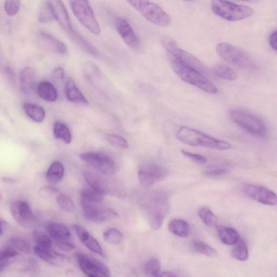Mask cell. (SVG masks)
<instances>
[{"instance_id":"60d3db41","label":"cell","mask_w":277,"mask_h":277,"mask_svg":"<svg viewBox=\"0 0 277 277\" xmlns=\"http://www.w3.org/2000/svg\"><path fill=\"white\" fill-rule=\"evenodd\" d=\"M57 202L59 206L64 211L71 213L75 211L76 206L69 195L65 194H60L58 196Z\"/></svg>"},{"instance_id":"836d02e7","label":"cell","mask_w":277,"mask_h":277,"mask_svg":"<svg viewBox=\"0 0 277 277\" xmlns=\"http://www.w3.org/2000/svg\"><path fill=\"white\" fill-rule=\"evenodd\" d=\"M191 247L195 252L209 256V257H215L218 255L217 251L215 249L203 241H194L192 242Z\"/></svg>"},{"instance_id":"484cf974","label":"cell","mask_w":277,"mask_h":277,"mask_svg":"<svg viewBox=\"0 0 277 277\" xmlns=\"http://www.w3.org/2000/svg\"><path fill=\"white\" fill-rule=\"evenodd\" d=\"M64 173L63 164L59 161H54L46 173V179L51 184H57L62 180Z\"/></svg>"},{"instance_id":"d6986e66","label":"cell","mask_w":277,"mask_h":277,"mask_svg":"<svg viewBox=\"0 0 277 277\" xmlns=\"http://www.w3.org/2000/svg\"><path fill=\"white\" fill-rule=\"evenodd\" d=\"M33 251L39 258L51 264H59L66 259V256L53 251L51 248L36 245L33 248Z\"/></svg>"},{"instance_id":"b9f144b4","label":"cell","mask_w":277,"mask_h":277,"mask_svg":"<svg viewBox=\"0 0 277 277\" xmlns=\"http://www.w3.org/2000/svg\"><path fill=\"white\" fill-rule=\"evenodd\" d=\"M105 138L108 143L114 147L121 149H127L128 148L126 140L118 135L107 133L105 135Z\"/></svg>"},{"instance_id":"f6af8a7d","label":"cell","mask_w":277,"mask_h":277,"mask_svg":"<svg viewBox=\"0 0 277 277\" xmlns=\"http://www.w3.org/2000/svg\"><path fill=\"white\" fill-rule=\"evenodd\" d=\"M84 70L85 76L89 80L91 81L99 76L100 71L98 67L92 63H87Z\"/></svg>"},{"instance_id":"f907efd6","label":"cell","mask_w":277,"mask_h":277,"mask_svg":"<svg viewBox=\"0 0 277 277\" xmlns=\"http://www.w3.org/2000/svg\"><path fill=\"white\" fill-rule=\"evenodd\" d=\"M227 172V170L225 168L219 167L213 169L211 171H209L206 173L208 176L214 177L218 176V175L225 174Z\"/></svg>"},{"instance_id":"ab89813d","label":"cell","mask_w":277,"mask_h":277,"mask_svg":"<svg viewBox=\"0 0 277 277\" xmlns=\"http://www.w3.org/2000/svg\"><path fill=\"white\" fill-rule=\"evenodd\" d=\"M84 177L87 184L91 187L103 192L104 193H106V188L104 182L100 178L92 173L88 172L84 174Z\"/></svg>"},{"instance_id":"7a4b0ae2","label":"cell","mask_w":277,"mask_h":277,"mask_svg":"<svg viewBox=\"0 0 277 277\" xmlns=\"http://www.w3.org/2000/svg\"><path fill=\"white\" fill-rule=\"evenodd\" d=\"M177 138L182 143L192 146H201L217 150H227L231 147V144L227 141L185 126L179 128Z\"/></svg>"},{"instance_id":"ffe728a7","label":"cell","mask_w":277,"mask_h":277,"mask_svg":"<svg viewBox=\"0 0 277 277\" xmlns=\"http://www.w3.org/2000/svg\"><path fill=\"white\" fill-rule=\"evenodd\" d=\"M47 232L55 241H71L72 234L67 226L60 223H50L46 227Z\"/></svg>"},{"instance_id":"52a82bcc","label":"cell","mask_w":277,"mask_h":277,"mask_svg":"<svg viewBox=\"0 0 277 277\" xmlns=\"http://www.w3.org/2000/svg\"><path fill=\"white\" fill-rule=\"evenodd\" d=\"M161 44L167 52L172 54L182 63L193 67L202 74H205L207 73V67L203 63L190 53L180 48L176 42L170 37H163Z\"/></svg>"},{"instance_id":"11a10c76","label":"cell","mask_w":277,"mask_h":277,"mask_svg":"<svg viewBox=\"0 0 277 277\" xmlns=\"http://www.w3.org/2000/svg\"><path fill=\"white\" fill-rule=\"evenodd\" d=\"M177 276L176 274L170 272H163L160 273L158 275V276H167V277H173V276Z\"/></svg>"},{"instance_id":"bcb514c9","label":"cell","mask_w":277,"mask_h":277,"mask_svg":"<svg viewBox=\"0 0 277 277\" xmlns=\"http://www.w3.org/2000/svg\"><path fill=\"white\" fill-rule=\"evenodd\" d=\"M38 19L40 23H44L51 22L53 21L54 19H54L52 13L47 4L45 6L43 7V8L40 10L38 15Z\"/></svg>"},{"instance_id":"74e56055","label":"cell","mask_w":277,"mask_h":277,"mask_svg":"<svg viewBox=\"0 0 277 277\" xmlns=\"http://www.w3.org/2000/svg\"><path fill=\"white\" fill-rule=\"evenodd\" d=\"M104 239L106 242L112 245H118L122 242L124 236L118 229L111 228L107 229L103 234Z\"/></svg>"},{"instance_id":"db71d44e","label":"cell","mask_w":277,"mask_h":277,"mask_svg":"<svg viewBox=\"0 0 277 277\" xmlns=\"http://www.w3.org/2000/svg\"><path fill=\"white\" fill-rule=\"evenodd\" d=\"M9 227V224L8 221L4 219L1 220V233H0V235L2 236L5 233V232L8 230V229Z\"/></svg>"},{"instance_id":"ac0fdd59","label":"cell","mask_w":277,"mask_h":277,"mask_svg":"<svg viewBox=\"0 0 277 277\" xmlns=\"http://www.w3.org/2000/svg\"><path fill=\"white\" fill-rule=\"evenodd\" d=\"M36 80L37 73L32 67H25L20 73V86L24 93L29 94L32 92L35 89Z\"/></svg>"},{"instance_id":"2e32d148","label":"cell","mask_w":277,"mask_h":277,"mask_svg":"<svg viewBox=\"0 0 277 277\" xmlns=\"http://www.w3.org/2000/svg\"><path fill=\"white\" fill-rule=\"evenodd\" d=\"M155 204H153L150 209L149 217L150 224L154 229H158L163 224L164 220L167 212V201L162 198L154 199Z\"/></svg>"},{"instance_id":"4316f807","label":"cell","mask_w":277,"mask_h":277,"mask_svg":"<svg viewBox=\"0 0 277 277\" xmlns=\"http://www.w3.org/2000/svg\"><path fill=\"white\" fill-rule=\"evenodd\" d=\"M37 92L40 98L49 102H54L58 98V92L56 87L47 81H44L38 85Z\"/></svg>"},{"instance_id":"83f0119b","label":"cell","mask_w":277,"mask_h":277,"mask_svg":"<svg viewBox=\"0 0 277 277\" xmlns=\"http://www.w3.org/2000/svg\"><path fill=\"white\" fill-rule=\"evenodd\" d=\"M126 1L146 19L150 16L158 6L151 2L150 0H126Z\"/></svg>"},{"instance_id":"7dc6e473","label":"cell","mask_w":277,"mask_h":277,"mask_svg":"<svg viewBox=\"0 0 277 277\" xmlns=\"http://www.w3.org/2000/svg\"><path fill=\"white\" fill-rule=\"evenodd\" d=\"M181 153L184 156L190 159L196 164L203 165L207 162L206 158L201 154L191 153L184 150H181Z\"/></svg>"},{"instance_id":"681fc988","label":"cell","mask_w":277,"mask_h":277,"mask_svg":"<svg viewBox=\"0 0 277 277\" xmlns=\"http://www.w3.org/2000/svg\"><path fill=\"white\" fill-rule=\"evenodd\" d=\"M56 245L64 251L70 252L76 248V246L70 241H56Z\"/></svg>"},{"instance_id":"d4e9b609","label":"cell","mask_w":277,"mask_h":277,"mask_svg":"<svg viewBox=\"0 0 277 277\" xmlns=\"http://www.w3.org/2000/svg\"><path fill=\"white\" fill-rule=\"evenodd\" d=\"M217 232L220 240L224 244L233 246L240 238L235 229L226 226H218Z\"/></svg>"},{"instance_id":"7c38bea8","label":"cell","mask_w":277,"mask_h":277,"mask_svg":"<svg viewBox=\"0 0 277 277\" xmlns=\"http://www.w3.org/2000/svg\"><path fill=\"white\" fill-rule=\"evenodd\" d=\"M245 193L252 200L263 205H277V194L269 189L260 185L248 184L244 188Z\"/></svg>"},{"instance_id":"3957f363","label":"cell","mask_w":277,"mask_h":277,"mask_svg":"<svg viewBox=\"0 0 277 277\" xmlns=\"http://www.w3.org/2000/svg\"><path fill=\"white\" fill-rule=\"evenodd\" d=\"M211 7L214 15L228 22L240 21L254 14V11L249 7L227 0H212Z\"/></svg>"},{"instance_id":"5b68a950","label":"cell","mask_w":277,"mask_h":277,"mask_svg":"<svg viewBox=\"0 0 277 277\" xmlns=\"http://www.w3.org/2000/svg\"><path fill=\"white\" fill-rule=\"evenodd\" d=\"M71 9L80 23L96 36L100 33V28L89 0H70Z\"/></svg>"},{"instance_id":"d6a6232c","label":"cell","mask_w":277,"mask_h":277,"mask_svg":"<svg viewBox=\"0 0 277 277\" xmlns=\"http://www.w3.org/2000/svg\"><path fill=\"white\" fill-rule=\"evenodd\" d=\"M18 255L17 250L10 246L2 249L0 252V272H2Z\"/></svg>"},{"instance_id":"7402d4cb","label":"cell","mask_w":277,"mask_h":277,"mask_svg":"<svg viewBox=\"0 0 277 277\" xmlns=\"http://www.w3.org/2000/svg\"><path fill=\"white\" fill-rule=\"evenodd\" d=\"M65 94L67 99L71 102L84 105H88L89 101L84 94L77 87L73 80H67L65 86Z\"/></svg>"},{"instance_id":"8fae6325","label":"cell","mask_w":277,"mask_h":277,"mask_svg":"<svg viewBox=\"0 0 277 277\" xmlns=\"http://www.w3.org/2000/svg\"><path fill=\"white\" fill-rule=\"evenodd\" d=\"M11 212L13 218L18 224L26 228L35 227L37 220L28 202L22 201H16L11 205Z\"/></svg>"},{"instance_id":"277c9868","label":"cell","mask_w":277,"mask_h":277,"mask_svg":"<svg viewBox=\"0 0 277 277\" xmlns=\"http://www.w3.org/2000/svg\"><path fill=\"white\" fill-rule=\"evenodd\" d=\"M233 122L246 132L258 137H264L267 128L263 121L255 115L244 110H234L230 113Z\"/></svg>"},{"instance_id":"816d5d0a","label":"cell","mask_w":277,"mask_h":277,"mask_svg":"<svg viewBox=\"0 0 277 277\" xmlns=\"http://www.w3.org/2000/svg\"><path fill=\"white\" fill-rule=\"evenodd\" d=\"M269 42L272 48L277 51V32L273 33L269 37Z\"/></svg>"},{"instance_id":"1f68e13d","label":"cell","mask_w":277,"mask_h":277,"mask_svg":"<svg viewBox=\"0 0 277 277\" xmlns=\"http://www.w3.org/2000/svg\"><path fill=\"white\" fill-rule=\"evenodd\" d=\"M215 75L221 79L235 81L238 79L237 74L230 67L223 64L216 65L213 69Z\"/></svg>"},{"instance_id":"44dd1931","label":"cell","mask_w":277,"mask_h":277,"mask_svg":"<svg viewBox=\"0 0 277 277\" xmlns=\"http://www.w3.org/2000/svg\"><path fill=\"white\" fill-rule=\"evenodd\" d=\"M39 39L46 48L53 52L64 55L67 51L66 46L60 40L44 32H40Z\"/></svg>"},{"instance_id":"9a60e30c","label":"cell","mask_w":277,"mask_h":277,"mask_svg":"<svg viewBox=\"0 0 277 277\" xmlns=\"http://www.w3.org/2000/svg\"><path fill=\"white\" fill-rule=\"evenodd\" d=\"M115 24L117 32L124 42L131 48L137 49L140 45L139 39L127 20L123 17L118 18Z\"/></svg>"},{"instance_id":"f5cc1de1","label":"cell","mask_w":277,"mask_h":277,"mask_svg":"<svg viewBox=\"0 0 277 277\" xmlns=\"http://www.w3.org/2000/svg\"><path fill=\"white\" fill-rule=\"evenodd\" d=\"M53 75L57 79H63L65 77V71L62 67H58L54 71Z\"/></svg>"},{"instance_id":"9c48e42d","label":"cell","mask_w":277,"mask_h":277,"mask_svg":"<svg viewBox=\"0 0 277 277\" xmlns=\"http://www.w3.org/2000/svg\"><path fill=\"white\" fill-rule=\"evenodd\" d=\"M80 159L97 171L107 175L116 172L113 160L106 154L97 152H87L81 154Z\"/></svg>"},{"instance_id":"f546056e","label":"cell","mask_w":277,"mask_h":277,"mask_svg":"<svg viewBox=\"0 0 277 277\" xmlns=\"http://www.w3.org/2000/svg\"><path fill=\"white\" fill-rule=\"evenodd\" d=\"M54 136L57 139L62 140L67 144L72 141V135L68 126L62 121H58L54 125Z\"/></svg>"},{"instance_id":"4fadbf2b","label":"cell","mask_w":277,"mask_h":277,"mask_svg":"<svg viewBox=\"0 0 277 277\" xmlns=\"http://www.w3.org/2000/svg\"><path fill=\"white\" fill-rule=\"evenodd\" d=\"M168 174L166 169L158 165L150 164L140 169L138 177L141 184L146 187L164 179Z\"/></svg>"},{"instance_id":"cb8c5ba5","label":"cell","mask_w":277,"mask_h":277,"mask_svg":"<svg viewBox=\"0 0 277 277\" xmlns=\"http://www.w3.org/2000/svg\"><path fill=\"white\" fill-rule=\"evenodd\" d=\"M168 229L173 234L181 238L188 237L191 232L190 225L186 221L179 219H173L169 223Z\"/></svg>"},{"instance_id":"603a6c76","label":"cell","mask_w":277,"mask_h":277,"mask_svg":"<svg viewBox=\"0 0 277 277\" xmlns=\"http://www.w3.org/2000/svg\"><path fill=\"white\" fill-rule=\"evenodd\" d=\"M67 33L68 34L74 43H76L80 49L94 57L99 56V52L96 47H94L87 40L80 35L77 31L73 29Z\"/></svg>"},{"instance_id":"e575fe53","label":"cell","mask_w":277,"mask_h":277,"mask_svg":"<svg viewBox=\"0 0 277 277\" xmlns=\"http://www.w3.org/2000/svg\"><path fill=\"white\" fill-rule=\"evenodd\" d=\"M105 193L92 187L85 188L80 194V199L100 203L103 200Z\"/></svg>"},{"instance_id":"f35d334b","label":"cell","mask_w":277,"mask_h":277,"mask_svg":"<svg viewBox=\"0 0 277 277\" xmlns=\"http://www.w3.org/2000/svg\"><path fill=\"white\" fill-rule=\"evenodd\" d=\"M161 263L159 259L155 258L148 260L145 263L144 272L148 276H157L160 273Z\"/></svg>"},{"instance_id":"5bb4252c","label":"cell","mask_w":277,"mask_h":277,"mask_svg":"<svg viewBox=\"0 0 277 277\" xmlns=\"http://www.w3.org/2000/svg\"><path fill=\"white\" fill-rule=\"evenodd\" d=\"M47 5L54 19L66 33L73 29L68 12L62 0H47Z\"/></svg>"},{"instance_id":"4dcf8cb0","label":"cell","mask_w":277,"mask_h":277,"mask_svg":"<svg viewBox=\"0 0 277 277\" xmlns=\"http://www.w3.org/2000/svg\"><path fill=\"white\" fill-rule=\"evenodd\" d=\"M233 246L231 251L232 257L239 261H246L248 258L249 252L244 240L240 238Z\"/></svg>"},{"instance_id":"8d00e7d4","label":"cell","mask_w":277,"mask_h":277,"mask_svg":"<svg viewBox=\"0 0 277 277\" xmlns=\"http://www.w3.org/2000/svg\"><path fill=\"white\" fill-rule=\"evenodd\" d=\"M9 246L25 254H29L31 253V247L29 242L24 238L13 237L9 240Z\"/></svg>"},{"instance_id":"ee69618b","label":"cell","mask_w":277,"mask_h":277,"mask_svg":"<svg viewBox=\"0 0 277 277\" xmlns=\"http://www.w3.org/2000/svg\"><path fill=\"white\" fill-rule=\"evenodd\" d=\"M20 0H5V10L9 16H14L20 9Z\"/></svg>"},{"instance_id":"8992f818","label":"cell","mask_w":277,"mask_h":277,"mask_svg":"<svg viewBox=\"0 0 277 277\" xmlns=\"http://www.w3.org/2000/svg\"><path fill=\"white\" fill-rule=\"evenodd\" d=\"M218 55L225 62L239 68L254 70L256 65L245 53L227 43H220L216 47Z\"/></svg>"},{"instance_id":"6f0895ef","label":"cell","mask_w":277,"mask_h":277,"mask_svg":"<svg viewBox=\"0 0 277 277\" xmlns=\"http://www.w3.org/2000/svg\"><path fill=\"white\" fill-rule=\"evenodd\" d=\"M242 1H244L249 3L255 4L259 2V0H242Z\"/></svg>"},{"instance_id":"ba28073f","label":"cell","mask_w":277,"mask_h":277,"mask_svg":"<svg viewBox=\"0 0 277 277\" xmlns=\"http://www.w3.org/2000/svg\"><path fill=\"white\" fill-rule=\"evenodd\" d=\"M77 260L81 270L90 277L111 276L109 268L105 263L84 253L77 254Z\"/></svg>"},{"instance_id":"6da1fadb","label":"cell","mask_w":277,"mask_h":277,"mask_svg":"<svg viewBox=\"0 0 277 277\" xmlns=\"http://www.w3.org/2000/svg\"><path fill=\"white\" fill-rule=\"evenodd\" d=\"M166 58L172 70L183 82L208 93L215 94L218 92L217 88L209 82L203 74L182 63L170 53L167 52Z\"/></svg>"},{"instance_id":"30bf717a","label":"cell","mask_w":277,"mask_h":277,"mask_svg":"<svg viewBox=\"0 0 277 277\" xmlns=\"http://www.w3.org/2000/svg\"><path fill=\"white\" fill-rule=\"evenodd\" d=\"M80 203L85 217L91 221L100 223L119 217L117 212L113 209L99 205V203L83 199H80Z\"/></svg>"},{"instance_id":"7bdbcfd3","label":"cell","mask_w":277,"mask_h":277,"mask_svg":"<svg viewBox=\"0 0 277 277\" xmlns=\"http://www.w3.org/2000/svg\"><path fill=\"white\" fill-rule=\"evenodd\" d=\"M33 236L37 245L51 248L52 240L49 236L45 233L39 230H35L33 232Z\"/></svg>"},{"instance_id":"d590c367","label":"cell","mask_w":277,"mask_h":277,"mask_svg":"<svg viewBox=\"0 0 277 277\" xmlns=\"http://www.w3.org/2000/svg\"><path fill=\"white\" fill-rule=\"evenodd\" d=\"M199 217L205 225L209 227L216 226L217 224L218 219L210 209L202 207L199 209L198 212Z\"/></svg>"},{"instance_id":"f1b7e54d","label":"cell","mask_w":277,"mask_h":277,"mask_svg":"<svg viewBox=\"0 0 277 277\" xmlns=\"http://www.w3.org/2000/svg\"><path fill=\"white\" fill-rule=\"evenodd\" d=\"M23 108L26 114L35 122L40 123L44 120L46 112L42 107L36 104L25 103Z\"/></svg>"},{"instance_id":"9f6ffc18","label":"cell","mask_w":277,"mask_h":277,"mask_svg":"<svg viewBox=\"0 0 277 277\" xmlns=\"http://www.w3.org/2000/svg\"><path fill=\"white\" fill-rule=\"evenodd\" d=\"M3 180L6 182V183H9V184H13L15 183V182L16 181L15 179H13L10 178H4L3 179Z\"/></svg>"},{"instance_id":"c3c4849f","label":"cell","mask_w":277,"mask_h":277,"mask_svg":"<svg viewBox=\"0 0 277 277\" xmlns=\"http://www.w3.org/2000/svg\"><path fill=\"white\" fill-rule=\"evenodd\" d=\"M58 192L56 188L50 186H46L40 189L39 191V194L40 197L43 198H49L57 194Z\"/></svg>"},{"instance_id":"e0dca14e","label":"cell","mask_w":277,"mask_h":277,"mask_svg":"<svg viewBox=\"0 0 277 277\" xmlns=\"http://www.w3.org/2000/svg\"><path fill=\"white\" fill-rule=\"evenodd\" d=\"M73 228L80 240L88 248L103 257H106V254L99 242L85 228L79 224H74Z\"/></svg>"},{"instance_id":"680465c9","label":"cell","mask_w":277,"mask_h":277,"mask_svg":"<svg viewBox=\"0 0 277 277\" xmlns=\"http://www.w3.org/2000/svg\"><path fill=\"white\" fill-rule=\"evenodd\" d=\"M185 1H187V2H193V1H195V0H185Z\"/></svg>"}]
</instances>
